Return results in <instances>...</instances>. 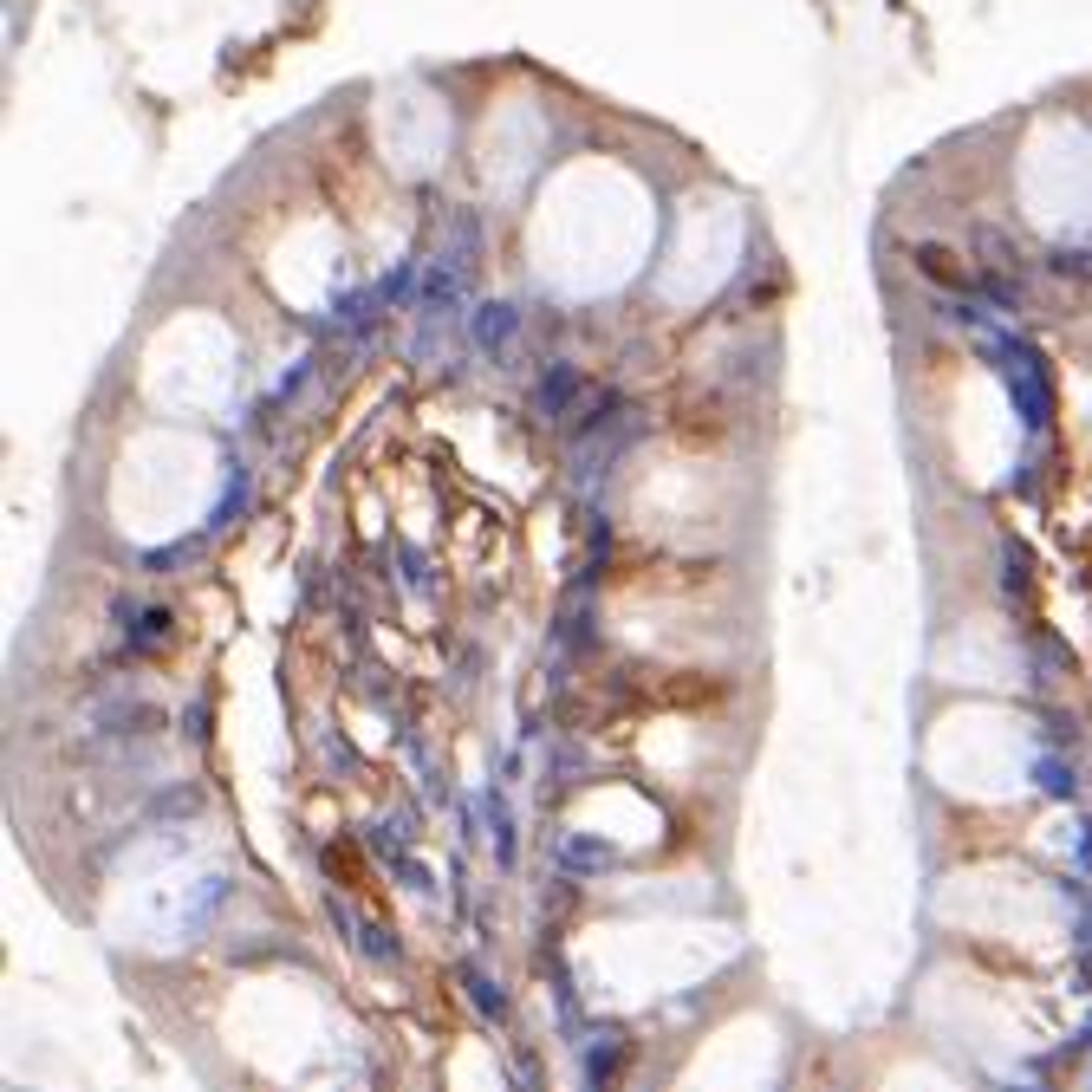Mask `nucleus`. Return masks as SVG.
Listing matches in <instances>:
<instances>
[]
</instances>
